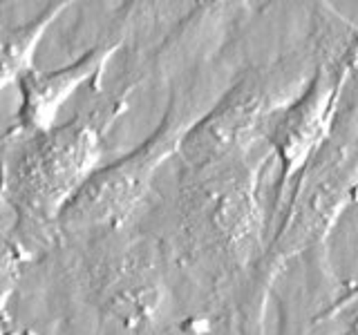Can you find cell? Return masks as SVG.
Here are the masks:
<instances>
[{"mask_svg": "<svg viewBox=\"0 0 358 335\" xmlns=\"http://www.w3.org/2000/svg\"><path fill=\"white\" fill-rule=\"evenodd\" d=\"M313 54H289L251 67L184 134L179 159L184 170H201L253 154L268 145L273 123L309 81Z\"/></svg>", "mask_w": 358, "mask_h": 335, "instance_id": "obj_3", "label": "cell"}, {"mask_svg": "<svg viewBox=\"0 0 358 335\" xmlns=\"http://www.w3.org/2000/svg\"><path fill=\"white\" fill-rule=\"evenodd\" d=\"M70 5L72 3H52L41 14L20 25L0 22V92L18 83V78L34 65V54L43 36Z\"/></svg>", "mask_w": 358, "mask_h": 335, "instance_id": "obj_6", "label": "cell"}, {"mask_svg": "<svg viewBox=\"0 0 358 335\" xmlns=\"http://www.w3.org/2000/svg\"><path fill=\"white\" fill-rule=\"evenodd\" d=\"M199 117L201 112L195 105L173 98L162 123L148 139L117 161L99 165L81 193L65 208L61 228L72 232L121 228L143 204L159 168L177 154L186 130Z\"/></svg>", "mask_w": 358, "mask_h": 335, "instance_id": "obj_4", "label": "cell"}, {"mask_svg": "<svg viewBox=\"0 0 358 335\" xmlns=\"http://www.w3.org/2000/svg\"><path fill=\"white\" fill-rule=\"evenodd\" d=\"M119 40L101 43L56 70H29L18 78L20 105L16 112V126L22 132H48L56 126L59 112L70 100L78 87L99 78L108 67L110 59L117 54Z\"/></svg>", "mask_w": 358, "mask_h": 335, "instance_id": "obj_5", "label": "cell"}, {"mask_svg": "<svg viewBox=\"0 0 358 335\" xmlns=\"http://www.w3.org/2000/svg\"><path fill=\"white\" fill-rule=\"evenodd\" d=\"M103 114H78L48 132L11 128L0 141V206L29 246L48 241L65 208L99 170L106 137Z\"/></svg>", "mask_w": 358, "mask_h": 335, "instance_id": "obj_2", "label": "cell"}, {"mask_svg": "<svg viewBox=\"0 0 358 335\" xmlns=\"http://www.w3.org/2000/svg\"><path fill=\"white\" fill-rule=\"evenodd\" d=\"M271 156V145H264L240 159L186 170L179 184V241L215 290H229L262 260L260 177Z\"/></svg>", "mask_w": 358, "mask_h": 335, "instance_id": "obj_1", "label": "cell"}, {"mask_svg": "<svg viewBox=\"0 0 358 335\" xmlns=\"http://www.w3.org/2000/svg\"><path fill=\"white\" fill-rule=\"evenodd\" d=\"M27 251L14 232V223L5 226L0 219V324L5 320L9 299L20 282L22 266H25Z\"/></svg>", "mask_w": 358, "mask_h": 335, "instance_id": "obj_7", "label": "cell"}]
</instances>
